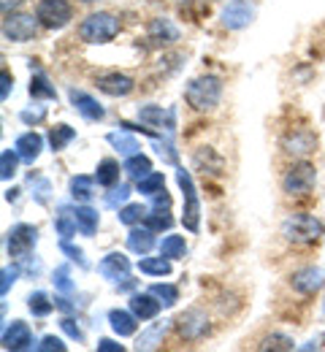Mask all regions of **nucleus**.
Listing matches in <instances>:
<instances>
[{
    "label": "nucleus",
    "mask_w": 325,
    "mask_h": 352,
    "mask_svg": "<svg viewBox=\"0 0 325 352\" xmlns=\"http://www.w3.org/2000/svg\"><path fill=\"white\" fill-rule=\"evenodd\" d=\"M185 98L195 111H212L223 98V82L217 76H198L187 85Z\"/></svg>",
    "instance_id": "f257e3e1"
},
{
    "label": "nucleus",
    "mask_w": 325,
    "mask_h": 352,
    "mask_svg": "<svg viewBox=\"0 0 325 352\" xmlns=\"http://www.w3.org/2000/svg\"><path fill=\"white\" fill-rule=\"evenodd\" d=\"M117 33H120V19L111 16V14H106V11L90 14V16L82 22V28H79L82 41H87V44H106V41H111Z\"/></svg>",
    "instance_id": "f03ea898"
},
{
    "label": "nucleus",
    "mask_w": 325,
    "mask_h": 352,
    "mask_svg": "<svg viewBox=\"0 0 325 352\" xmlns=\"http://www.w3.org/2000/svg\"><path fill=\"white\" fill-rule=\"evenodd\" d=\"M282 236L293 244H315L323 236V225L312 214H290L282 222Z\"/></svg>",
    "instance_id": "7ed1b4c3"
},
{
    "label": "nucleus",
    "mask_w": 325,
    "mask_h": 352,
    "mask_svg": "<svg viewBox=\"0 0 325 352\" xmlns=\"http://www.w3.org/2000/svg\"><path fill=\"white\" fill-rule=\"evenodd\" d=\"M74 11H71V3L68 0H41L38 8H36V19L47 28V30H60L71 22Z\"/></svg>",
    "instance_id": "20e7f679"
},
{
    "label": "nucleus",
    "mask_w": 325,
    "mask_h": 352,
    "mask_svg": "<svg viewBox=\"0 0 325 352\" xmlns=\"http://www.w3.org/2000/svg\"><path fill=\"white\" fill-rule=\"evenodd\" d=\"M36 239H38V230L33 225H14L8 230V239H5L8 255L16 261H27L33 247H36Z\"/></svg>",
    "instance_id": "39448f33"
},
{
    "label": "nucleus",
    "mask_w": 325,
    "mask_h": 352,
    "mask_svg": "<svg viewBox=\"0 0 325 352\" xmlns=\"http://www.w3.org/2000/svg\"><path fill=\"white\" fill-rule=\"evenodd\" d=\"M177 182L185 192V214H182V222H185L187 230H198L201 225V201H198V192H195V184H192V176L187 174L185 168L177 171Z\"/></svg>",
    "instance_id": "423d86ee"
},
{
    "label": "nucleus",
    "mask_w": 325,
    "mask_h": 352,
    "mask_svg": "<svg viewBox=\"0 0 325 352\" xmlns=\"http://www.w3.org/2000/svg\"><path fill=\"white\" fill-rule=\"evenodd\" d=\"M38 19H33L30 14H5V22H3V36L8 38V41H27V38H33L36 36V30H38Z\"/></svg>",
    "instance_id": "0eeeda50"
},
{
    "label": "nucleus",
    "mask_w": 325,
    "mask_h": 352,
    "mask_svg": "<svg viewBox=\"0 0 325 352\" xmlns=\"http://www.w3.org/2000/svg\"><path fill=\"white\" fill-rule=\"evenodd\" d=\"M284 190L290 195H306L315 187V166L312 163H295L284 174Z\"/></svg>",
    "instance_id": "6e6552de"
},
{
    "label": "nucleus",
    "mask_w": 325,
    "mask_h": 352,
    "mask_svg": "<svg viewBox=\"0 0 325 352\" xmlns=\"http://www.w3.org/2000/svg\"><path fill=\"white\" fill-rule=\"evenodd\" d=\"M252 16H255V8H252L249 0H231V3L223 8V14H220V19H223V25H225L228 30H241V28H247V25L252 22Z\"/></svg>",
    "instance_id": "1a4fd4ad"
},
{
    "label": "nucleus",
    "mask_w": 325,
    "mask_h": 352,
    "mask_svg": "<svg viewBox=\"0 0 325 352\" xmlns=\"http://www.w3.org/2000/svg\"><path fill=\"white\" fill-rule=\"evenodd\" d=\"M282 146H284V152L293 155V157H306L309 152H315L317 135L312 131H306V128H295V131H290L282 138Z\"/></svg>",
    "instance_id": "9d476101"
},
{
    "label": "nucleus",
    "mask_w": 325,
    "mask_h": 352,
    "mask_svg": "<svg viewBox=\"0 0 325 352\" xmlns=\"http://www.w3.org/2000/svg\"><path fill=\"white\" fill-rule=\"evenodd\" d=\"M30 347H33V333H30L27 322L14 320V322L3 331V350L19 352V350H30Z\"/></svg>",
    "instance_id": "9b49d317"
},
{
    "label": "nucleus",
    "mask_w": 325,
    "mask_h": 352,
    "mask_svg": "<svg viewBox=\"0 0 325 352\" xmlns=\"http://www.w3.org/2000/svg\"><path fill=\"white\" fill-rule=\"evenodd\" d=\"M290 285H293L298 293H304V296H312V293L323 290V285H325L323 271H320V268H315V265L298 268V271L290 276Z\"/></svg>",
    "instance_id": "f8f14e48"
},
{
    "label": "nucleus",
    "mask_w": 325,
    "mask_h": 352,
    "mask_svg": "<svg viewBox=\"0 0 325 352\" xmlns=\"http://www.w3.org/2000/svg\"><path fill=\"white\" fill-rule=\"evenodd\" d=\"M95 85L100 92H106V95H111V98H125V95H131L133 92V79L131 76H125V74H120V71H114V74H103V76H98L95 79Z\"/></svg>",
    "instance_id": "ddd939ff"
},
{
    "label": "nucleus",
    "mask_w": 325,
    "mask_h": 352,
    "mask_svg": "<svg viewBox=\"0 0 325 352\" xmlns=\"http://www.w3.org/2000/svg\"><path fill=\"white\" fill-rule=\"evenodd\" d=\"M68 98H71L74 109H76L85 120H90V122H100V120L106 117L103 106L95 100L93 95H87V92H82V89H71V92H68Z\"/></svg>",
    "instance_id": "4468645a"
},
{
    "label": "nucleus",
    "mask_w": 325,
    "mask_h": 352,
    "mask_svg": "<svg viewBox=\"0 0 325 352\" xmlns=\"http://www.w3.org/2000/svg\"><path fill=\"white\" fill-rule=\"evenodd\" d=\"M98 271H100V276H106L109 282H120V279H128V274H131V261H128L122 252H111V255H106V258L98 263Z\"/></svg>",
    "instance_id": "2eb2a0df"
},
{
    "label": "nucleus",
    "mask_w": 325,
    "mask_h": 352,
    "mask_svg": "<svg viewBox=\"0 0 325 352\" xmlns=\"http://www.w3.org/2000/svg\"><path fill=\"white\" fill-rule=\"evenodd\" d=\"M206 331H209V320H206L203 311L190 309V311H185V314L179 317V333H182L185 339H198V336H203Z\"/></svg>",
    "instance_id": "dca6fc26"
},
{
    "label": "nucleus",
    "mask_w": 325,
    "mask_h": 352,
    "mask_svg": "<svg viewBox=\"0 0 325 352\" xmlns=\"http://www.w3.org/2000/svg\"><path fill=\"white\" fill-rule=\"evenodd\" d=\"M14 149L19 152V157H22L25 163H36L38 155H41V149H44V138H41L38 133H25V135L16 138Z\"/></svg>",
    "instance_id": "f3484780"
},
{
    "label": "nucleus",
    "mask_w": 325,
    "mask_h": 352,
    "mask_svg": "<svg viewBox=\"0 0 325 352\" xmlns=\"http://www.w3.org/2000/svg\"><path fill=\"white\" fill-rule=\"evenodd\" d=\"M149 41L155 46L174 44V41H179V30L174 28L171 19H152V25H149Z\"/></svg>",
    "instance_id": "a211bd4d"
},
{
    "label": "nucleus",
    "mask_w": 325,
    "mask_h": 352,
    "mask_svg": "<svg viewBox=\"0 0 325 352\" xmlns=\"http://www.w3.org/2000/svg\"><path fill=\"white\" fill-rule=\"evenodd\" d=\"M131 311H133L139 320H152V317H157V311H160V298H157L155 293H136V296L131 298Z\"/></svg>",
    "instance_id": "6ab92c4d"
},
{
    "label": "nucleus",
    "mask_w": 325,
    "mask_h": 352,
    "mask_svg": "<svg viewBox=\"0 0 325 352\" xmlns=\"http://www.w3.org/2000/svg\"><path fill=\"white\" fill-rule=\"evenodd\" d=\"M139 120L146 128H166V131H171L174 111H163V106H144L139 111Z\"/></svg>",
    "instance_id": "aec40b11"
},
{
    "label": "nucleus",
    "mask_w": 325,
    "mask_h": 352,
    "mask_svg": "<svg viewBox=\"0 0 325 352\" xmlns=\"http://www.w3.org/2000/svg\"><path fill=\"white\" fill-rule=\"evenodd\" d=\"M139 317L133 314V311H125V309H111L109 311V322H111V328H114V333L117 336H133L136 333V322Z\"/></svg>",
    "instance_id": "412c9836"
},
{
    "label": "nucleus",
    "mask_w": 325,
    "mask_h": 352,
    "mask_svg": "<svg viewBox=\"0 0 325 352\" xmlns=\"http://www.w3.org/2000/svg\"><path fill=\"white\" fill-rule=\"evenodd\" d=\"M128 247H131L133 252H139V255H146V252L155 247V230H152L149 225L133 228V230L128 233Z\"/></svg>",
    "instance_id": "4be33fe9"
},
{
    "label": "nucleus",
    "mask_w": 325,
    "mask_h": 352,
    "mask_svg": "<svg viewBox=\"0 0 325 352\" xmlns=\"http://www.w3.org/2000/svg\"><path fill=\"white\" fill-rule=\"evenodd\" d=\"M68 212L74 214V220L79 225V233L93 236L98 230V212L95 209H90V206H68Z\"/></svg>",
    "instance_id": "5701e85b"
},
{
    "label": "nucleus",
    "mask_w": 325,
    "mask_h": 352,
    "mask_svg": "<svg viewBox=\"0 0 325 352\" xmlns=\"http://www.w3.org/2000/svg\"><path fill=\"white\" fill-rule=\"evenodd\" d=\"M125 174L139 182V179H144V176L152 174V160H149L146 155H141V152L131 155V157L125 160Z\"/></svg>",
    "instance_id": "b1692460"
},
{
    "label": "nucleus",
    "mask_w": 325,
    "mask_h": 352,
    "mask_svg": "<svg viewBox=\"0 0 325 352\" xmlns=\"http://www.w3.org/2000/svg\"><path fill=\"white\" fill-rule=\"evenodd\" d=\"M168 331V322L163 320V322H155L152 328H146L144 333L139 336V344H136V350H155L157 344H160V339H163V333Z\"/></svg>",
    "instance_id": "393cba45"
},
{
    "label": "nucleus",
    "mask_w": 325,
    "mask_h": 352,
    "mask_svg": "<svg viewBox=\"0 0 325 352\" xmlns=\"http://www.w3.org/2000/svg\"><path fill=\"white\" fill-rule=\"evenodd\" d=\"M109 138V144L117 149V152H122V155H136L139 152V141L133 138V135H128V133H120V131H114V133H109L106 135Z\"/></svg>",
    "instance_id": "a878e982"
},
{
    "label": "nucleus",
    "mask_w": 325,
    "mask_h": 352,
    "mask_svg": "<svg viewBox=\"0 0 325 352\" xmlns=\"http://www.w3.org/2000/svg\"><path fill=\"white\" fill-rule=\"evenodd\" d=\"M185 252L187 244L182 236H166L163 244H160V255L168 258V261H179V258H185Z\"/></svg>",
    "instance_id": "bb28decb"
},
{
    "label": "nucleus",
    "mask_w": 325,
    "mask_h": 352,
    "mask_svg": "<svg viewBox=\"0 0 325 352\" xmlns=\"http://www.w3.org/2000/svg\"><path fill=\"white\" fill-rule=\"evenodd\" d=\"M139 271L141 274H149V276H166L171 274V261L168 258H141L139 261Z\"/></svg>",
    "instance_id": "cd10ccee"
},
{
    "label": "nucleus",
    "mask_w": 325,
    "mask_h": 352,
    "mask_svg": "<svg viewBox=\"0 0 325 352\" xmlns=\"http://www.w3.org/2000/svg\"><path fill=\"white\" fill-rule=\"evenodd\" d=\"M95 179L103 187H114L120 182V166L114 160H100L98 163V171H95Z\"/></svg>",
    "instance_id": "c85d7f7f"
},
{
    "label": "nucleus",
    "mask_w": 325,
    "mask_h": 352,
    "mask_svg": "<svg viewBox=\"0 0 325 352\" xmlns=\"http://www.w3.org/2000/svg\"><path fill=\"white\" fill-rule=\"evenodd\" d=\"M74 138H76V131H74L71 125H54V128L49 131V144H52V149H54V152L65 149Z\"/></svg>",
    "instance_id": "c756f323"
},
{
    "label": "nucleus",
    "mask_w": 325,
    "mask_h": 352,
    "mask_svg": "<svg viewBox=\"0 0 325 352\" xmlns=\"http://www.w3.org/2000/svg\"><path fill=\"white\" fill-rule=\"evenodd\" d=\"M93 179L90 176H74L71 179V195H74V201H82V204H87L90 198H93Z\"/></svg>",
    "instance_id": "7c9ffc66"
},
{
    "label": "nucleus",
    "mask_w": 325,
    "mask_h": 352,
    "mask_svg": "<svg viewBox=\"0 0 325 352\" xmlns=\"http://www.w3.org/2000/svg\"><path fill=\"white\" fill-rule=\"evenodd\" d=\"M166 190V179H163V174H157V171H152L149 176H144V179H139V192L141 195H157V192H163Z\"/></svg>",
    "instance_id": "2f4dec72"
},
{
    "label": "nucleus",
    "mask_w": 325,
    "mask_h": 352,
    "mask_svg": "<svg viewBox=\"0 0 325 352\" xmlns=\"http://www.w3.org/2000/svg\"><path fill=\"white\" fill-rule=\"evenodd\" d=\"M54 228H57V233H60L63 239H71V236H76L79 225H76V220H74V214L68 212V206H63V209H60V214H57V222H54Z\"/></svg>",
    "instance_id": "473e14b6"
},
{
    "label": "nucleus",
    "mask_w": 325,
    "mask_h": 352,
    "mask_svg": "<svg viewBox=\"0 0 325 352\" xmlns=\"http://www.w3.org/2000/svg\"><path fill=\"white\" fill-rule=\"evenodd\" d=\"M19 152L16 149H3V155H0V176L8 182L11 176L16 174V166H19Z\"/></svg>",
    "instance_id": "72a5a7b5"
},
{
    "label": "nucleus",
    "mask_w": 325,
    "mask_h": 352,
    "mask_svg": "<svg viewBox=\"0 0 325 352\" xmlns=\"http://www.w3.org/2000/svg\"><path fill=\"white\" fill-rule=\"evenodd\" d=\"M144 220H146V225H149L155 233H157V230H168V228H171V222H174L171 220V214H168V209H157V206H155L152 212H146V217H144Z\"/></svg>",
    "instance_id": "f704fd0d"
},
{
    "label": "nucleus",
    "mask_w": 325,
    "mask_h": 352,
    "mask_svg": "<svg viewBox=\"0 0 325 352\" xmlns=\"http://www.w3.org/2000/svg\"><path fill=\"white\" fill-rule=\"evenodd\" d=\"M30 95H33V98H47V100H54V98H57V92H54V87L47 82L44 74H36V76L30 79Z\"/></svg>",
    "instance_id": "c9c22d12"
},
{
    "label": "nucleus",
    "mask_w": 325,
    "mask_h": 352,
    "mask_svg": "<svg viewBox=\"0 0 325 352\" xmlns=\"http://www.w3.org/2000/svg\"><path fill=\"white\" fill-rule=\"evenodd\" d=\"M27 309H30L36 317H47L49 311L54 309V301H49L47 293H41V290H38V293H33V296L27 298Z\"/></svg>",
    "instance_id": "e433bc0d"
},
{
    "label": "nucleus",
    "mask_w": 325,
    "mask_h": 352,
    "mask_svg": "<svg viewBox=\"0 0 325 352\" xmlns=\"http://www.w3.org/2000/svg\"><path fill=\"white\" fill-rule=\"evenodd\" d=\"M149 293H155L160 298V304H166V307H174L179 301V290L174 285H152Z\"/></svg>",
    "instance_id": "4c0bfd02"
},
{
    "label": "nucleus",
    "mask_w": 325,
    "mask_h": 352,
    "mask_svg": "<svg viewBox=\"0 0 325 352\" xmlns=\"http://www.w3.org/2000/svg\"><path fill=\"white\" fill-rule=\"evenodd\" d=\"M144 217H146V209L141 204H128L125 209H120V222L125 225H139Z\"/></svg>",
    "instance_id": "58836bf2"
},
{
    "label": "nucleus",
    "mask_w": 325,
    "mask_h": 352,
    "mask_svg": "<svg viewBox=\"0 0 325 352\" xmlns=\"http://www.w3.org/2000/svg\"><path fill=\"white\" fill-rule=\"evenodd\" d=\"M54 287H57L60 293H74V282H71L68 265H60V268L54 271Z\"/></svg>",
    "instance_id": "ea45409f"
},
{
    "label": "nucleus",
    "mask_w": 325,
    "mask_h": 352,
    "mask_svg": "<svg viewBox=\"0 0 325 352\" xmlns=\"http://www.w3.org/2000/svg\"><path fill=\"white\" fill-rule=\"evenodd\" d=\"M19 120H22L25 125H38V122H44V120H47V106H36V109H25V111L19 114Z\"/></svg>",
    "instance_id": "a19ab883"
},
{
    "label": "nucleus",
    "mask_w": 325,
    "mask_h": 352,
    "mask_svg": "<svg viewBox=\"0 0 325 352\" xmlns=\"http://www.w3.org/2000/svg\"><path fill=\"white\" fill-rule=\"evenodd\" d=\"M128 195H131V187H128V184H120V187H114V190L109 192L106 204H109L111 209H117L120 204H125V201H128Z\"/></svg>",
    "instance_id": "79ce46f5"
},
{
    "label": "nucleus",
    "mask_w": 325,
    "mask_h": 352,
    "mask_svg": "<svg viewBox=\"0 0 325 352\" xmlns=\"http://www.w3.org/2000/svg\"><path fill=\"white\" fill-rule=\"evenodd\" d=\"M60 250H63V252H65V255H68L71 261H76V263L82 265V268H87V261H85V252H82L79 247H74V244H71L68 239H63V241H60Z\"/></svg>",
    "instance_id": "37998d69"
},
{
    "label": "nucleus",
    "mask_w": 325,
    "mask_h": 352,
    "mask_svg": "<svg viewBox=\"0 0 325 352\" xmlns=\"http://www.w3.org/2000/svg\"><path fill=\"white\" fill-rule=\"evenodd\" d=\"M263 350H293V342L287 336H269L263 342Z\"/></svg>",
    "instance_id": "c03bdc74"
},
{
    "label": "nucleus",
    "mask_w": 325,
    "mask_h": 352,
    "mask_svg": "<svg viewBox=\"0 0 325 352\" xmlns=\"http://www.w3.org/2000/svg\"><path fill=\"white\" fill-rule=\"evenodd\" d=\"M65 352V344H63V339H57V336H44L41 339V344H38V352Z\"/></svg>",
    "instance_id": "a18cd8bd"
},
{
    "label": "nucleus",
    "mask_w": 325,
    "mask_h": 352,
    "mask_svg": "<svg viewBox=\"0 0 325 352\" xmlns=\"http://www.w3.org/2000/svg\"><path fill=\"white\" fill-rule=\"evenodd\" d=\"M60 328H63V331H65V333H68L71 339L82 342V328H79V325H76V322H74L71 317H63V320H60Z\"/></svg>",
    "instance_id": "49530a36"
},
{
    "label": "nucleus",
    "mask_w": 325,
    "mask_h": 352,
    "mask_svg": "<svg viewBox=\"0 0 325 352\" xmlns=\"http://www.w3.org/2000/svg\"><path fill=\"white\" fill-rule=\"evenodd\" d=\"M16 276H19V268H16V265H14V268H3V282H0V293H3V296L8 293V287L14 285Z\"/></svg>",
    "instance_id": "de8ad7c7"
},
{
    "label": "nucleus",
    "mask_w": 325,
    "mask_h": 352,
    "mask_svg": "<svg viewBox=\"0 0 325 352\" xmlns=\"http://www.w3.org/2000/svg\"><path fill=\"white\" fill-rule=\"evenodd\" d=\"M8 92H11V76H8V71H3V74H0V98L5 100Z\"/></svg>",
    "instance_id": "09e8293b"
},
{
    "label": "nucleus",
    "mask_w": 325,
    "mask_h": 352,
    "mask_svg": "<svg viewBox=\"0 0 325 352\" xmlns=\"http://www.w3.org/2000/svg\"><path fill=\"white\" fill-rule=\"evenodd\" d=\"M98 350L100 352H122V344H117V342H111V339H100V342H98Z\"/></svg>",
    "instance_id": "8fccbe9b"
},
{
    "label": "nucleus",
    "mask_w": 325,
    "mask_h": 352,
    "mask_svg": "<svg viewBox=\"0 0 325 352\" xmlns=\"http://www.w3.org/2000/svg\"><path fill=\"white\" fill-rule=\"evenodd\" d=\"M22 0H0V6H3V14H11L16 6H19Z\"/></svg>",
    "instance_id": "3c124183"
},
{
    "label": "nucleus",
    "mask_w": 325,
    "mask_h": 352,
    "mask_svg": "<svg viewBox=\"0 0 325 352\" xmlns=\"http://www.w3.org/2000/svg\"><path fill=\"white\" fill-rule=\"evenodd\" d=\"M54 307L57 309H63V311H71V304H68V298H54Z\"/></svg>",
    "instance_id": "603ef678"
},
{
    "label": "nucleus",
    "mask_w": 325,
    "mask_h": 352,
    "mask_svg": "<svg viewBox=\"0 0 325 352\" xmlns=\"http://www.w3.org/2000/svg\"><path fill=\"white\" fill-rule=\"evenodd\" d=\"M82 3H95V0H82Z\"/></svg>",
    "instance_id": "864d4df0"
}]
</instances>
